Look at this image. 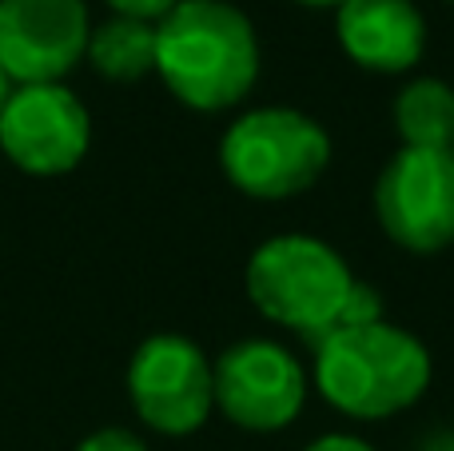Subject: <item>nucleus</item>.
Instances as JSON below:
<instances>
[{
    "instance_id": "f257e3e1",
    "label": "nucleus",
    "mask_w": 454,
    "mask_h": 451,
    "mask_svg": "<svg viewBox=\"0 0 454 451\" xmlns=\"http://www.w3.org/2000/svg\"><path fill=\"white\" fill-rule=\"evenodd\" d=\"M156 72L180 104L223 112L259 80V40L227 0H180L156 24Z\"/></svg>"
},
{
    "instance_id": "f03ea898",
    "label": "nucleus",
    "mask_w": 454,
    "mask_h": 451,
    "mask_svg": "<svg viewBox=\"0 0 454 451\" xmlns=\"http://www.w3.org/2000/svg\"><path fill=\"white\" fill-rule=\"evenodd\" d=\"M315 384L351 420H387L419 404L431 384V352L395 324L339 328L315 344Z\"/></svg>"
},
{
    "instance_id": "7ed1b4c3",
    "label": "nucleus",
    "mask_w": 454,
    "mask_h": 451,
    "mask_svg": "<svg viewBox=\"0 0 454 451\" xmlns=\"http://www.w3.org/2000/svg\"><path fill=\"white\" fill-rule=\"evenodd\" d=\"M351 288L355 276L343 256L315 236H275L247 260L251 304L307 344H323L339 332Z\"/></svg>"
},
{
    "instance_id": "20e7f679",
    "label": "nucleus",
    "mask_w": 454,
    "mask_h": 451,
    "mask_svg": "<svg viewBox=\"0 0 454 451\" xmlns=\"http://www.w3.org/2000/svg\"><path fill=\"white\" fill-rule=\"evenodd\" d=\"M331 160V140L295 108H255L220 140L223 176L251 200H287L307 192Z\"/></svg>"
},
{
    "instance_id": "39448f33",
    "label": "nucleus",
    "mask_w": 454,
    "mask_h": 451,
    "mask_svg": "<svg viewBox=\"0 0 454 451\" xmlns=\"http://www.w3.org/2000/svg\"><path fill=\"white\" fill-rule=\"evenodd\" d=\"M375 212L399 248L419 256L454 244V156L403 148L375 184Z\"/></svg>"
},
{
    "instance_id": "423d86ee",
    "label": "nucleus",
    "mask_w": 454,
    "mask_h": 451,
    "mask_svg": "<svg viewBox=\"0 0 454 451\" xmlns=\"http://www.w3.org/2000/svg\"><path fill=\"white\" fill-rule=\"evenodd\" d=\"M128 396L148 428L192 436L215 407L212 364L184 336H152L128 364Z\"/></svg>"
},
{
    "instance_id": "0eeeda50",
    "label": "nucleus",
    "mask_w": 454,
    "mask_h": 451,
    "mask_svg": "<svg viewBox=\"0 0 454 451\" xmlns=\"http://www.w3.org/2000/svg\"><path fill=\"white\" fill-rule=\"evenodd\" d=\"M215 407L247 431H279L299 415L307 400L303 364L283 344L243 340L212 368Z\"/></svg>"
},
{
    "instance_id": "6e6552de",
    "label": "nucleus",
    "mask_w": 454,
    "mask_h": 451,
    "mask_svg": "<svg viewBox=\"0 0 454 451\" xmlns=\"http://www.w3.org/2000/svg\"><path fill=\"white\" fill-rule=\"evenodd\" d=\"M84 0H0V68L12 84H60L88 56Z\"/></svg>"
},
{
    "instance_id": "1a4fd4ad",
    "label": "nucleus",
    "mask_w": 454,
    "mask_h": 451,
    "mask_svg": "<svg viewBox=\"0 0 454 451\" xmlns=\"http://www.w3.org/2000/svg\"><path fill=\"white\" fill-rule=\"evenodd\" d=\"M92 120L64 84H20L0 116V148L20 172L64 176L84 160Z\"/></svg>"
},
{
    "instance_id": "9d476101",
    "label": "nucleus",
    "mask_w": 454,
    "mask_h": 451,
    "mask_svg": "<svg viewBox=\"0 0 454 451\" xmlns=\"http://www.w3.org/2000/svg\"><path fill=\"white\" fill-rule=\"evenodd\" d=\"M335 32L343 52L371 72H407L427 48V20L411 0H343Z\"/></svg>"
},
{
    "instance_id": "9b49d317",
    "label": "nucleus",
    "mask_w": 454,
    "mask_h": 451,
    "mask_svg": "<svg viewBox=\"0 0 454 451\" xmlns=\"http://www.w3.org/2000/svg\"><path fill=\"white\" fill-rule=\"evenodd\" d=\"M395 128L403 136V148H454V88L434 76L411 80L395 96Z\"/></svg>"
},
{
    "instance_id": "f8f14e48",
    "label": "nucleus",
    "mask_w": 454,
    "mask_h": 451,
    "mask_svg": "<svg viewBox=\"0 0 454 451\" xmlns=\"http://www.w3.org/2000/svg\"><path fill=\"white\" fill-rule=\"evenodd\" d=\"M88 60L104 80L132 84L156 72V24L132 20V16H112L88 36Z\"/></svg>"
},
{
    "instance_id": "ddd939ff",
    "label": "nucleus",
    "mask_w": 454,
    "mask_h": 451,
    "mask_svg": "<svg viewBox=\"0 0 454 451\" xmlns=\"http://www.w3.org/2000/svg\"><path fill=\"white\" fill-rule=\"evenodd\" d=\"M379 320H383V296L371 284L355 280L351 296L343 304V316H339V328H367V324H379Z\"/></svg>"
},
{
    "instance_id": "4468645a",
    "label": "nucleus",
    "mask_w": 454,
    "mask_h": 451,
    "mask_svg": "<svg viewBox=\"0 0 454 451\" xmlns=\"http://www.w3.org/2000/svg\"><path fill=\"white\" fill-rule=\"evenodd\" d=\"M180 0H108V8L116 16H132V20H148V24H160Z\"/></svg>"
},
{
    "instance_id": "2eb2a0df",
    "label": "nucleus",
    "mask_w": 454,
    "mask_h": 451,
    "mask_svg": "<svg viewBox=\"0 0 454 451\" xmlns=\"http://www.w3.org/2000/svg\"><path fill=\"white\" fill-rule=\"evenodd\" d=\"M76 451H148V447L124 428H104V431H96V436H88Z\"/></svg>"
},
{
    "instance_id": "dca6fc26",
    "label": "nucleus",
    "mask_w": 454,
    "mask_h": 451,
    "mask_svg": "<svg viewBox=\"0 0 454 451\" xmlns=\"http://www.w3.org/2000/svg\"><path fill=\"white\" fill-rule=\"evenodd\" d=\"M307 451H375L371 444H363V439H355V436H323V439H315Z\"/></svg>"
},
{
    "instance_id": "f3484780",
    "label": "nucleus",
    "mask_w": 454,
    "mask_h": 451,
    "mask_svg": "<svg viewBox=\"0 0 454 451\" xmlns=\"http://www.w3.org/2000/svg\"><path fill=\"white\" fill-rule=\"evenodd\" d=\"M12 92H16L12 76H8V72L0 68V116H4V108H8V100H12Z\"/></svg>"
},
{
    "instance_id": "a211bd4d",
    "label": "nucleus",
    "mask_w": 454,
    "mask_h": 451,
    "mask_svg": "<svg viewBox=\"0 0 454 451\" xmlns=\"http://www.w3.org/2000/svg\"><path fill=\"white\" fill-rule=\"evenodd\" d=\"M295 4H307V8H339L343 0H295Z\"/></svg>"
},
{
    "instance_id": "6ab92c4d",
    "label": "nucleus",
    "mask_w": 454,
    "mask_h": 451,
    "mask_svg": "<svg viewBox=\"0 0 454 451\" xmlns=\"http://www.w3.org/2000/svg\"><path fill=\"white\" fill-rule=\"evenodd\" d=\"M450 156H454V148H450Z\"/></svg>"
},
{
    "instance_id": "aec40b11",
    "label": "nucleus",
    "mask_w": 454,
    "mask_h": 451,
    "mask_svg": "<svg viewBox=\"0 0 454 451\" xmlns=\"http://www.w3.org/2000/svg\"><path fill=\"white\" fill-rule=\"evenodd\" d=\"M450 4H454V0H450Z\"/></svg>"
}]
</instances>
